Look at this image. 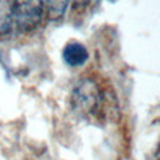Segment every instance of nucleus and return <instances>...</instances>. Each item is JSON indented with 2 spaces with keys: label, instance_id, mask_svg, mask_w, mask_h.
Returning a JSON list of instances; mask_svg holds the SVG:
<instances>
[{
  "label": "nucleus",
  "instance_id": "nucleus-1",
  "mask_svg": "<svg viewBox=\"0 0 160 160\" xmlns=\"http://www.w3.org/2000/svg\"><path fill=\"white\" fill-rule=\"evenodd\" d=\"M45 0H14V21L24 32L35 30L42 20Z\"/></svg>",
  "mask_w": 160,
  "mask_h": 160
},
{
  "label": "nucleus",
  "instance_id": "nucleus-2",
  "mask_svg": "<svg viewBox=\"0 0 160 160\" xmlns=\"http://www.w3.org/2000/svg\"><path fill=\"white\" fill-rule=\"evenodd\" d=\"M100 102V91L90 79L80 80L72 91V107L79 115L87 117L96 111Z\"/></svg>",
  "mask_w": 160,
  "mask_h": 160
},
{
  "label": "nucleus",
  "instance_id": "nucleus-3",
  "mask_svg": "<svg viewBox=\"0 0 160 160\" xmlns=\"http://www.w3.org/2000/svg\"><path fill=\"white\" fill-rule=\"evenodd\" d=\"M62 58L65 63L70 68H80L88 61V51L83 44L78 41H72L65 45L62 51Z\"/></svg>",
  "mask_w": 160,
  "mask_h": 160
},
{
  "label": "nucleus",
  "instance_id": "nucleus-4",
  "mask_svg": "<svg viewBox=\"0 0 160 160\" xmlns=\"http://www.w3.org/2000/svg\"><path fill=\"white\" fill-rule=\"evenodd\" d=\"M14 21V0H0V38L11 32Z\"/></svg>",
  "mask_w": 160,
  "mask_h": 160
},
{
  "label": "nucleus",
  "instance_id": "nucleus-5",
  "mask_svg": "<svg viewBox=\"0 0 160 160\" xmlns=\"http://www.w3.org/2000/svg\"><path fill=\"white\" fill-rule=\"evenodd\" d=\"M70 4V0H45L48 16L51 20H59L65 16L68 7Z\"/></svg>",
  "mask_w": 160,
  "mask_h": 160
},
{
  "label": "nucleus",
  "instance_id": "nucleus-6",
  "mask_svg": "<svg viewBox=\"0 0 160 160\" xmlns=\"http://www.w3.org/2000/svg\"><path fill=\"white\" fill-rule=\"evenodd\" d=\"M91 0H73L76 7H86L87 4H90Z\"/></svg>",
  "mask_w": 160,
  "mask_h": 160
},
{
  "label": "nucleus",
  "instance_id": "nucleus-7",
  "mask_svg": "<svg viewBox=\"0 0 160 160\" xmlns=\"http://www.w3.org/2000/svg\"><path fill=\"white\" fill-rule=\"evenodd\" d=\"M158 160H160V155H159V159H158Z\"/></svg>",
  "mask_w": 160,
  "mask_h": 160
}]
</instances>
